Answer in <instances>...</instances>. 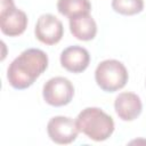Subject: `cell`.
Instances as JSON below:
<instances>
[{
  "label": "cell",
  "instance_id": "cell-1",
  "mask_svg": "<svg viewBox=\"0 0 146 146\" xmlns=\"http://www.w3.org/2000/svg\"><path fill=\"white\" fill-rule=\"evenodd\" d=\"M49 58L43 50L25 49L9 64L7 68L8 83L17 90L27 89L47 70Z\"/></svg>",
  "mask_w": 146,
  "mask_h": 146
},
{
  "label": "cell",
  "instance_id": "cell-2",
  "mask_svg": "<svg viewBox=\"0 0 146 146\" xmlns=\"http://www.w3.org/2000/svg\"><path fill=\"white\" fill-rule=\"evenodd\" d=\"M78 129L94 141H104L114 132L113 117L99 107H86L75 119Z\"/></svg>",
  "mask_w": 146,
  "mask_h": 146
},
{
  "label": "cell",
  "instance_id": "cell-3",
  "mask_svg": "<svg viewBox=\"0 0 146 146\" xmlns=\"http://www.w3.org/2000/svg\"><path fill=\"white\" fill-rule=\"evenodd\" d=\"M129 80V73L124 64L117 59H104L95 70V81L105 92L121 90Z\"/></svg>",
  "mask_w": 146,
  "mask_h": 146
},
{
  "label": "cell",
  "instance_id": "cell-4",
  "mask_svg": "<svg viewBox=\"0 0 146 146\" xmlns=\"http://www.w3.org/2000/svg\"><path fill=\"white\" fill-rule=\"evenodd\" d=\"M27 15L15 6L14 0H0V29L5 35L18 36L27 27Z\"/></svg>",
  "mask_w": 146,
  "mask_h": 146
},
{
  "label": "cell",
  "instance_id": "cell-5",
  "mask_svg": "<svg viewBox=\"0 0 146 146\" xmlns=\"http://www.w3.org/2000/svg\"><path fill=\"white\" fill-rule=\"evenodd\" d=\"M42 97L50 106H65L70 104L74 97V86L67 78L54 76L43 84Z\"/></svg>",
  "mask_w": 146,
  "mask_h": 146
},
{
  "label": "cell",
  "instance_id": "cell-6",
  "mask_svg": "<svg viewBox=\"0 0 146 146\" xmlns=\"http://www.w3.org/2000/svg\"><path fill=\"white\" fill-rule=\"evenodd\" d=\"M79 132L75 120L68 116L57 115L51 117L47 123L48 137L59 145H67L75 141Z\"/></svg>",
  "mask_w": 146,
  "mask_h": 146
},
{
  "label": "cell",
  "instance_id": "cell-7",
  "mask_svg": "<svg viewBox=\"0 0 146 146\" xmlns=\"http://www.w3.org/2000/svg\"><path fill=\"white\" fill-rule=\"evenodd\" d=\"M34 35L43 44H56L64 35L63 23L52 14H43L36 21Z\"/></svg>",
  "mask_w": 146,
  "mask_h": 146
},
{
  "label": "cell",
  "instance_id": "cell-8",
  "mask_svg": "<svg viewBox=\"0 0 146 146\" xmlns=\"http://www.w3.org/2000/svg\"><path fill=\"white\" fill-rule=\"evenodd\" d=\"M114 110L122 121H133L141 114L143 103L137 94L123 91L115 97Z\"/></svg>",
  "mask_w": 146,
  "mask_h": 146
},
{
  "label": "cell",
  "instance_id": "cell-9",
  "mask_svg": "<svg viewBox=\"0 0 146 146\" xmlns=\"http://www.w3.org/2000/svg\"><path fill=\"white\" fill-rule=\"evenodd\" d=\"M59 62L66 71L81 73L86 71L90 64V54L81 46H70L60 52Z\"/></svg>",
  "mask_w": 146,
  "mask_h": 146
},
{
  "label": "cell",
  "instance_id": "cell-10",
  "mask_svg": "<svg viewBox=\"0 0 146 146\" xmlns=\"http://www.w3.org/2000/svg\"><path fill=\"white\" fill-rule=\"evenodd\" d=\"M72 35L81 41H90L97 34V23L90 14H81L68 18Z\"/></svg>",
  "mask_w": 146,
  "mask_h": 146
},
{
  "label": "cell",
  "instance_id": "cell-11",
  "mask_svg": "<svg viewBox=\"0 0 146 146\" xmlns=\"http://www.w3.org/2000/svg\"><path fill=\"white\" fill-rule=\"evenodd\" d=\"M57 10L60 15L71 18L81 14H90L91 3L89 0H57Z\"/></svg>",
  "mask_w": 146,
  "mask_h": 146
},
{
  "label": "cell",
  "instance_id": "cell-12",
  "mask_svg": "<svg viewBox=\"0 0 146 146\" xmlns=\"http://www.w3.org/2000/svg\"><path fill=\"white\" fill-rule=\"evenodd\" d=\"M112 9L124 16L137 15L144 9V0H112Z\"/></svg>",
  "mask_w": 146,
  "mask_h": 146
}]
</instances>
